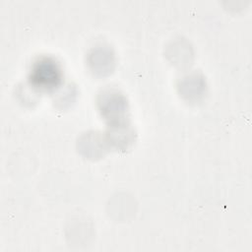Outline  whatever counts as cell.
<instances>
[{
    "mask_svg": "<svg viewBox=\"0 0 252 252\" xmlns=\"http://www.w3.org/2000/svg\"><path fill=\"white\" fill-rule=\"evenodd\" d=\"M29 81L33 88L39 91H54L63 81L62 66L53 57H39L31 66Z\"/></svg>",
    "mask_w": 252,
    "mask_h": 252,
    "instance_id": "obj_1",
    "label": "cell"
}]
</instances>
